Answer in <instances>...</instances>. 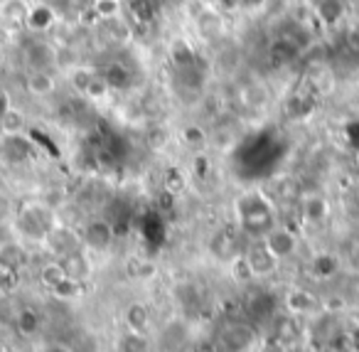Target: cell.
I'll return each instance as SVG.
<instances>
[{
    "mask_svg": "<svg viewBox=\"0 0 359 352\" xmlns=\"http://www.w3.org/2000/svg\"><path fill=\"white\" fill-rule=\"evenodd\" d=\"M236 212L244 224L246 232L256 234V237L264 239L266 234L273 229V212H271V204L266 202L261 195H244V197L236 202Z\"/></svg>",
    "mask_w": 359,
    "mask_h": 352,
    "instance_id": "obj_1",
    "label": "cell"
},
{
    "mask_svg": "<svg viewBox=\"0 0 359 352\" xmlns=\"http://www.w3.org/2000/svg\"><path fill=\"white\" fill-rule=\"evenodd\" d=\"M264 244L269 247V252L273 254L278 261H283V259H288V256H293V254H295V249H298V237H295L290 229L273 227L264 237Z\"/></svg>",
    "mask_w": 359,
    "mask_h": 352,
    "instance_id": "obj_2",
    "label": "cell"
},
{
    "mask_svg": "<svg viewBox=\"0 0 359 352\" xmlns=\"http://www.w3.org/2000/svg\"><path fill=\"white\" fill-rule=\"evenodd\" d=\"M300 55V40L295 35H280L271 42L269 47V62L273 67H285L295 62Z\"/></svg>",
    "mask_w": 359,
    "mask_h": 352,
    "instance_id": "obj_3",
    "label": "cell"
},
{
    "mask_svg": "<svg viewBox=\"0 0 359 352\" xmlns=\"http://www.w3.org/2000/svg\"><path fill=\"white\" fill-rule=\"evenodd\" d=\"M244 261L249 263L254 278L256 276H269V273H273L276 266H278V259H276L273 254L269 252V247H266L264 242L254 244V247H251L249 252L244 254Z\"/></svg>",
    "mask_w": 359,
    "mask_h": 352,
    "instance_id": "obj_4",
    "label": "cell"
},
{
    "mask_svg": "<svg viewBox=\"0 0 359 352\" xmlns=\"http://www.w3.org/2000/svg\"><path fill=\"white\" fill-rule=\"evenodd\" d=\"M84 244L94 252H106L114 244V229L106 219H91L84 227Z\"/></svg>",
    "mask_w": 359,
    "mask_h": 352,
    "instance_id": "obj_5",
    "label": "cell"
},
{
    "mask_svg": "<svg viewBox=\"0 0 359 352\" xmlns=\"http://www.w3.org/2000/svg\"><path fill=\"white\" fill-rule=\"evenodd\" d=\"M25 60L30 62L32 70L37 72H50V67H55L57 52L55 47H50L47 42H30L25 47Z\"/></svg>",
    "mask_w": 359,
    "mask_h": 352,
    "instance_id": "obj_6",
    "label": "cell"
},
{
    "mask_svg": "<svg viewBox=\"0 0 359 352\" xmlns=\"http://www.w3.org/2000/svg\"><path fill=\"white\" fill-rule=\"evenodd\" d=\"M99 74L109 89H128V86L133 84V74H130L128 65H126V62H118V60L109 62L104 70H99Z\"/></svg>",
    "mask_w": 359,
    "mask_h": 352,
    "instance_id": "obj_7",
    "label": "cell"
},
{
    "mask_svg": "<svg viewBox=\"0 0 359 352\" xmlns=\"http://www.w3.org/2000/svg\"><path fill=\"white\" fill-rule=\"evenodd\" d=\"M57 20V13L50 3H37V6H30L25 18V25L30 27L32 32H45L55 25Z\"/></svg>",
    "mask_w": 359,
    "mask_h": 352,
    "instance_id": "obj_8",
    "label": "cell"
},
{
    "mask_svg": "<svg viewBox=\"0 0 359 352\" xmlns=\"http://www.w3.org/2000/svg\"><path fill=\"white\" fill-rule=\"evenodd\" d=\"M308 3L325 25H334L344 13V0H308Z\"/></svg>",
    "mask_w": 359,
    "mask_h": 352,
    "instance_id": "obj_9",
    "label": "cell"
},
{
    "mask_svg": "<svg viewBox=\"0 0 359 352\" xmlns=\"http://www.w3.org/2000/svg\"><path fill=\"white\" fill-rule=\"evenodd\" d=\"M170 57H172L175 70H190V67L200 65V57H197L195 47L187 45L185 40H175L172 50H170Z\"/></svg>",
    "mask_w": 359,
    "mask_h": 352,
    "instance_id": "obj_10",
    "label": "cell"
},
{
    "mask_svg": "<svg viewBox=\"0 0 359 352\" xmlns=\"http://www.w3.org/2000/svg\"><path fill=\"white\" fill-rule=\"evenodd\" d=\"M27 89H30L32 94H37V96L50 94V91L55 89V82H52L50 72H37V70H32L30 79H27Z\"/></svg>",
    "mask_w": 359,
    "mask_h": 352,
    "instance_id": "obj_11",
    "label": "cell"
},
{
    "mask_svg": "<svg viewBox=\"0 0 359 352\" xmlns=\"http://www.w3.org/2000/svg\"><path fill=\"white\" fill-rule=\"evenodd\" d=\"M158 3L160 0H130V11L140 22H150L158 15Z\"/></svg>",
    "mask_w": 359,
    "mask_h": 352,
    "instance_id": "obj_12",
    "label": "cell"
},
{
    "mask_svg": "<svg viewBox=\"0 0 359 352\" xmlns=\"http://www.w3.org/2000/svg\"><path fill=\"white\" fill-rule=\"evenodd\" d=\"M3 3H6V6H3V13H6L8 20L25 22L27 11H30V8L25 6V0H3Z\"/></svg>",
    "mask_w": 359,
    "mask_h": 352,
    "instance_id": "obj_13",
    "label": "cell"
},
{
    "mask_svg": "<svg viewBox=\"0 0 359 352\" xmlns=\"http://www.w3.org/2000/svg\"><path fill=\"white\" fill-rule=\"evenodd\" d=\"M94 11L101 20L121 15V0H94Z\"/></svg>",
    "mask_w": 359,
    "mask_h": 352,
    "instance_id": "obj_14",
    "label": "cell"
},
{
    "mask_svg": "<svg viewBox=\"0 0 359 352\" xmlns=\"http://www.w3.org/2000/svg\"><path fill=\"white\" fill-rule=\"evenodd\" d=\"M32 352H74L72 347H67L65 342H55V340H47L42 345H37Z\"/></svg>",
    "mask_w": 359,
    "mask_h": 352,
    "instance_id": "obj_15",
    "label": "cell"
},
{
    "mask_svg": "<svg viewBox=\"0 0 359 352\" xmlns=\"http://www.w3.org/2000/svg\"><path fill=\"white\" fill-rule=\"evenodd\" d=\"M8 114V104H6V96L0 94V121H3V116Z\"/></svg>",
    "mask_w": 359,
    "mask_h": 352,
    "instance_id": "obj_16",
    "label": "cell"
},
{
    "mask_svg": "<svg viewBox=\"0 0 359 352\" xmlns=\"http://www.w3.org/2000/svg\"><path fill=\"white\" fill-rule=\"evenodd\" d=\"M241 6H259V3H264V0H239Z\"/></svg>",
    "mask_w": 359,
    "mask_h": 352,
    "instance_id": "obj_17",
    "label": "cell"
},
{
    "mask_svg": "<svg viewBox=\"0 0 359 352\" xmlns=\"http://www.w3.org/2000/svg\"><path fill=\"white\" fill-rule=\"evenodd\" d=\"M55 3H57V0H55Z\"/></svg>",
    "mask_w": 359,
    "mask_h": 352,
    "instance_id": "obj_18",
    "label": "cell"
}]
</instances>
